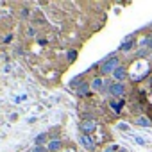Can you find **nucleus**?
Segmentation results:
<instances>
[{"label":"nucleus","mask_w":152,"mask_h":152,"mask_svg":"<svg viewBox=\"0 0 152 152\" xmlns=\"http://www.w3.org/2000/svg\"><path fill=\"white\" fill-rule=\"evenodd\" d=\"M118 66H120V59H118V56L113 52V54H109L107 57H104V61L100 63L99 70H100L102 75H113Z\"/></svg>","instance_id":"obj_1"},{"label":"nucleus","mask_w":152,"mask_h":152,"mask_svg":"<svg viewBox=\"0 0 152 152\" xmlns=\"http://www.w3.org/2000/svg\"><path fill=\"white\" fill-rule=\"evenodd\" d=\"M125 91H127V88H125V84L124 83H111V86H109V95L111 97H115V99H120L122 100V97L125 95Z\"/></svg>","instance_id":"obj_2"},{"label":"nucleus","mask_w":152,"mask_h":152,"mask_svg":"<svg viewBox=\"0 0 152 152\" xmlns=\"http://www.w3.org/2000/svg\"><path fill=\"white\" fill-rule=\"evenodd\" d=\"M127 75H129V70L120 64V66L115 70V73H113V79H115V83H124V81L127 79Z\"/></svg>","instance_id":"obj_3"},{"label":"nucleus","mask_w":152,"mask_h":152,"mask_svg":"<svg viewBox=\"0 0 152 152\" xmlns=\"http://www.w3.org/2000/svg\"><path fill=\"white\" fill-rule=\"evenodd\" d=\"M97 129V124L93 122V120H84L83 124H81V131H83V134H88V136H91V132Z\"/></svg>","instance_id":"obj_4"},{"label":"nucleus","mask_w":152,"mask_h":152,"mask_svg":"<svg viewBox=\"0 0 152 152\" xmlns=\"http://www.w3.org/2000/svg\"><path fill=\"white\" fill-rule=\"evenodd\" d=\"M134 45H136L134 38H132V36H127V38L124 39V43L120 45L118 52H129V50H132V48H134Z\"/></svg>","instance_id":"obj_5"},{"label":"nucleus","mask_w":152,"mask_h":152,"mask_svg":"<svg viewBox=\"0 0 152 152\" xmlns=\"http://www.w3.org/2000/svg\"><path fill=\"white\" fill-rule=\"evenodd\" d=\"M104 84H106V79H102V77H93L91 83H90L91 90H95V91H102L104 90Z\"/></svg>","instance_id":"obj_6"},{"label":"nucleus","mask_w":152,"mask_h":152,"mask_svg":"<svg viewBox=\"0 0 152 152\" xmlns=\"http://www.w3.org/2000/svg\"><path fill=\"white\" fill-rule=\"evenodd\" d=\"M81 143H83L88 150H95V147H97V145H95V140H93L91 136H88V134H83V136H81Z\"/></svg>","instance_id":"obj_7"},{"label":"nucleus","mask_w":152,"mask_h":152,"mask_svg":"<svg viewBox=\"0 0 152 152\" xmlns=\"http://www.w3.org/2000/svg\"><path fill=\"white\" fill-rule=\"evenodd\" d=\"M136 125H140V127H150L152 125V120L148 116H145V115H140L136 118Z\"/></svg>","instance_id":"obj_8"},{"label":"nucleus","mask_w":152,"mask_h":152,"mask_svg":"<svg viewBox=\"0 0 152 152\" xmlns=\"http://www.w3.org/2000/svg\"><path fill=\"white\" fill-rule=\"evenodd\" d=\"M90 90H91V86H90L88 83H83V84L77 88V95H79V97H88V95H90Z\"/></svg>","instance_id":"obj_9"},{"label":"nucleus","mask_w":152,"mask_h":152,"mask_svg":"<svg viewBox=\"0 0 152 152\" xmlns=\"http://www.w3.org/2000/svg\"><path fill=\"white\" fill-rule=\"evenodd\" d=\"M124 104H125V102H124V99H122V100H118V102H116V100H111V109H113L116 115H120V113H122Z\"/></svg>","instance_id":"obj_10"},{"label":"nucleus","mask_w":152,"mask_h":152,"mask_svg":"<svg viewBox=\"0 0 152 152\" xmlns=\"http://www.w3.org/2000/svg\"><path fill=\"white\" fill-rule=\"evenodd\" d=\"M59 148H61V141H59V140H52V141L48 143V150H50V152H57Z\"/></svg>","instance_id":"obj_11"},{"label":"nucleus","mask_w":152,"mask_h":152,"mask_svg":"<svg viewBox=\"0 0 152 152\" xmlns=\"http://www.w3.org/2000/svg\"><path fill=\"white\" fill-rule=\"evenodd\" d=\"M134 141H136L138 145H141V147H145V145H147V140H145V138H141V136H134Z\"/></svg>","instance_id":"obj_12"},{"label":"nucleus","mask_w":152,"mask_h":152,"mask_svg":"<svg viewBox=\"0 0 152 152\" xmlns=\"http://www.w3.org/2000/svg\"><path fill=\"white\" fill-rule=\"evenodd\" d=\"M75 59H77V50H70V52H68V61L72 63V61H75Z\"/></svg>","instance_id":"obj_13"},{"label":"nucleus","mask_w":152,"mask_h":152,"mask_svg":"<svg viewBox=\"0 0 152 152\" xmlns=\"http://www.w3.org/2000/svg\"><path fill=\"white\" fill-rule=\"evenodd\" d=\"M118 150V145H111V147H107V148H104L102 152H116Z\"/></svg>","instance_id":"obj_14"},{"label":"nucleus","mask_w":152,"mask_h":152,"mask_svg":"<svg viewBox=\"0 0 152 152\" xmlns=\"http://www.w3.org/2000/svg\"><path fill=\"white\" fill-rule=\"evenodd\" d=\"M118 129H120V131H129V125L122 122V124H118Z\"/></svg>","instance_id":"obj_15"},{"label":"nucleus","mask_w":152,"mask_h":152,"mask_svg":"<svg viewBox=\"0 0 152 152\" xmlns=\"http://www.w3.org/2000/svg\"><path fill=\"white\" fill-rule=\"evenodd\" d=\"M43 140H45V134H39V136H38V138H36V143H41V141H43Z\"/></svg>","instance_id":"obj_16"},{"label":"nucleus","mask_w":152,"mask_h":152,"mask_svg":"<svg viewBox=\"0 0 152 152\" xmlns=\"http://www.w3.org/2000/svg\"><path fill=\"white\" fill-rule=\"evenodd\" d=\"M34 152H45V150H43V148H41V147H38V148H36V150H34Z\"/></svg>","instance_id":"obj_17"},{"label":"nucleus","mask_w":152,"mask_h":152,"mask_svg":"<svg viewBox=\"0 0 152 152\" xmlns=\"http://www.w3.org/2000/svg\"><path fill=\"white\" fill-rule=\"evenodd\" d=\"M150 83H152V73H150Z\"/></svg>","instance_id":"obj_18"},{"label":"nucleus","mask_w":152,"mask_h":152,"mask_svg":"<svg viewBox=\"0 0 152 152\" xmlns=\"http://www.w3.org/2000/svg\"><path fill=\"white\" fill-rule=\"evenodd\" d=\"M68 152H73V150H68Z\"/></svg>","instance_id":"obj_19"}]
</instances>
